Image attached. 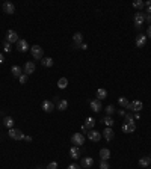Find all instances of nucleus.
I'll return each instance as SVG.
<instances>
[{"instance_id":"nucleus-1","label":"nucleus","mask_w":151,"mask_h":169,"mask_svg":"<svg viewBox=\"0 0 151 169\" xmlns=\"http://www.w3.org/2000/svg\"><path fill=\"white\" fill-rule=\"evenodd\" d=\"M30 55L35 60H41L44 58V50L40 45H33V47H30Z\"/></svg>"},{"instance_id":"nucleus-2","label":"nucleus","mask_w":151,"mask_h":169,"mask_svg":"<svg viewBox=\"0 0 151 169\" xmlns=\"http://www.w3.org/2000/svg\"><path fill=\"white\" fill-rule=\"evenodd\" d=\"M8 134H9L11 139H15V140H23L24 139V133L21 132V130H18V128H9Z\"/></svg>"},{"instance_id":"nucleus-3","label":"nucleus","mask_w":151,"mask_h":169,"mask_svg":"<svg viewBox=\"0 0 151 169\" xmlns=\"http://www.w3.org/2000/svg\"><path fill=\"white\" fill-rule=\"evenodd\" d=\"M71 142H73L74 147H80V145L85 144V136H83L82 133H74V134L71 136Z\"/></svg>"},{"instance_id":"nucleus-4","label":"nucleus","mask_w":151,"mask_h":169,"mask_svg":"<svg viewBox=\"0 0 151 169\" xmlns=\"http://www.w3.org/2000/svg\"><path fill=\"white\" fill-rule=\"evenodd\" d=\"M133 20H134V27L136 29H141L144 21H145V14H144V12H136Z\"/></svg>"},{"instance_id":"nucleus-5","label":"nucleus","mask_w":151,"mask_h":169,"mask_svg":"<svg viewBox=\"0 0 151 169\" xmlns=\"http://www.w3.org/2000/svg\"><path fill=\"white\" fill-rule=\"evenodd\" d=\"M6 41L9 44H17L18 42V35L15 30H8L6 32Z\"/></svg>"},{"instance_id":"nucleus-6","label":"nucleus","mask_w":151,"mask_h":169,"mask_svg":"<svg viewBox=\"0 0 151 169\" xmlns=\"http://www.w3.org/2000/svg\"><path fill=\"white\" fill-rule=\"evenodd\" d=\"M41 109L45 112V113H52L55 110V104H53V101H50V100H44L42 101V104H41Z\"/></svg>"},{"instance_id":"nucleus-7","label":"nucleus","mask_w":151,"mask_h":169,"mask_svg":"<svg viewBox=\"0 0 151 169\" xmlns=\"http://www.w3.org/2000/svg\"><path fill=\"white\" fill-rule=\"evenodd\" d=\"M73 41H74L73 48H79V47L83 44V35H82L80 32H76V33H74V36H73Z\"/></svg>"},{"instance_id":"nucleus-8","label":"nucleus","mask_w":151,"mask_h":169,"mask_svg":"<svg viewBox=\"0 0 151 169\" xmlns=\"http://www.w3.org/2000/svg\"><path fill=\"white\" fill-rule=\"evenodd\" d=\"M2 9H3L5 14L11 15V14H14V12H15V5H14V3H11V2H5L3 6H2Z\"/></svg>"},{"instance_id":"nucleus-9","label":"nucleus","mask_w":151,"mask_h":169,"mask_svg":"<svg viewBox=\"0 0 151 169\" xmlns=\"http://www.w3.org/2000/svg\"><path fill=\"white\" fill-rule=\"evenodd\" d=\"M17 50L21 51V53H26L27 50H30V47H29V44H27L26 40H18V42H17Z\"/></svg>"},{"instance_id":"nucleus-10","label":"nucleus","mask_w":151,"mask_h":169,"mask_svg":"<svg viewBox=\"0 0 151 169\" xmlns=\"http://www.w3.org/2000/svg\"><path fill=\"white\" fill-rule=\"evenodd\" d=\"M100 137H101V133L97 132V130H91V132H88V139L92 140V142H98Z\"/></svg>"},{"instance_id":"nucleus-11","label":"nucleus","mask_w":151,"mask_h":169,"mask_svg":"<svg viewBox=\"0 0 151 169\" xmlns=\"http://www.w3.org/2000/svg\"><path fill=\"white\" fill-rule=\"evenodd\" d=\"M145 42H147V35H144V33H139V35L136 36V47L142 48V47L145 45Z\"/></svg>"},{"instance_id":"nucleus-12","label":"nucleus","mask_w":151,"mask_h":169,"mask_svg":"<svg viewBox=\"0 0 151 169\" xmlns=\"http://www.w3.org/2000/svg\"><path fill=\"white\" fill-rule=\"evenodd\" d=\"M121 128H122V132H124V133H133L134 130H136V124H134V122H130V124L124 122Z\"/></svg>"},{"instance_id":"nucleus-13","label":"nucleus","mask_w":151,"mask_h":169,"mask_svg":"<svg viewBox=\"0 0 151 169\" xmlns=\"http://www.w3.org/2000/svg\"><path fill=\"white\" fill-rule=\"evenodd\" d=\"M89 106H91V109H92L95 113H98L100 110L103 109V106H101V101H100V100H92V101L89 103Z\"/></svg>"},{"instance_id":"nucleus-14","label":"nucleus","mask_w":151,"mask_h":169,"mask_svg":"<svg viewBox=\"0 0 151 169\" xmlns=\"http://www.w3.org/2000/svg\"><path fill=\"white\" fill-rule=\"evenodd\" d=\"M35 63L33 62H26V65H24V74H33L35 73Z\"/></svg>"},{"instance_id":"nucleus-15","label":"nucleus","mask_w":151,"mask_h":169,"mask_svg":"<svg viewBox=\"0 0 151 169\" xmlns=\"http://www.w3.org/2000/svg\"><path fill=\"white\" fill-rule=\"evenodd\" d=\"M92 165H94V159H92V157H83V159H82V168L89 169Z\"/></svg>"},{"instance_id":"nucleus-16","label":"nucleus","mask_w":151,"mask_h":169,"mask_svg":"<svg viewBox=\"0 0 151 169\" xmlns=\"http://www.w3.org/2000/svg\"><path fill=\"white\" fill-rule=\"evenodd\" d=\"M103 136H104V139L106 140H112L113 139V136H115V134H113V130L110 128V127H107V128H104V132H103Z\"/></svg>"},{"instance_id":"nucleus-17","label":"nucleus","mask_w":151,"mask_h":169,"mask_svg":"<svg viewBox=\"0 0 151 169\" xmlns=\"http://www.w3.org/2000/svg\"><path fill=\"white\" fill-rule=\"evenodd\" d=\"M97 100H100V101H101V100H104V98H107V91L104 89V88H100L98 91H97Z\"/></svg>"},{"instance_id":"nucleus-18","label":"nucleus","mask_w":151,"mask_h":169,"mask_svg":"<svg viewBox=\"0 0 151 169\" xmlns=\"http://www.w3.org/2000/svg\"><path fill=\"white\" fill-rule=\"evenodd\" d=\"M100 157H101V160H109L110 159V151L107 150V148H101L100 150Z\"/></svg>"},{"instance_id":"nucleus-19","label":"nucleus","mask_w":151,"mask_h":169,"mask_svg":"<svg viewBox=\"0 0 151 169\" xmlns=\"http://www.w3.org/2000/svg\"><path fill=\"white\" fill-rule=\"evenodd\" d=\"M132 106H133V112H136V113H139V112L142 110V107H144L142 101H137V100L132 103Z\"/></svg>"},{"instance_id":"nucleus-20","label":"nucleus","mask_w":151,"mask_h":169,"mask_svg":"<svg viewBox=\"0 0 151 169\" xmlns=\"http://www.w3.org/2000/svg\"><path fill=\"white\" fill-rule=\"evenodd\" d=\"M151 165V157H141V160H139V166L141 168H148Z\"/></svg>"},{"instance_id":"nucleus-21","label":"nucleus","mask_w":151,"mask_h":169,"mask_svg":"<svg viewBox=\"0 0 151 169\" xmlns=\"http://www.w3.org/2000/svg\"><path fill=\"white\" fill-rule=\"evenodd\" d=\"M79 155H80L79 148H77V147H71V150H70V157L76 160V159H79Z\"/></svg>"},{"instance_id":"nucleus-22","label":"nucleus","mask_w":151,"mask_h":169,"mask_svg":"<svg viewBox=\"0 0 151 169\" xmlns=\"http://www.w3.org/2000/svg\"><path fill=\"white\" fill-rule=\"evenodd\" d=\"M3 125L8 127V128H14V119L11 116H5L3 118Z\"/></svg>"},{"instance_id":"nucleus-23","label":"nucleus","mask_w":151,"mask_h":169,"mask_svg":"<svg viewBox=\"0 0 151 169\" xmlns=\"http://www.w3.org/2000/svg\"><path fill=\"white\" fill-rule=\"evenodd\" d=\"M41 63H42V67L50 68V67H53V59L52 58H42L41 59Z\"/></svg>"},{"instance_id":"nucleus-24","label":"nucleus","mask_w":151,"mask_h":169,"mask_svg":"<svg viewBox=\"0 0 151 169\" xmlns=\"http://www.w3.org/2000/svg\"><path fill=\"white\" fill-rule=\"evenodd\" d=\"M11 71H12V74H14V77H20V76H23V70L18 67V65H14V67L11 68Z\"/></svg>"},{"instance_id":"nucleus-25","label":"nucleus","mask_w":151,"mask_h":169,"mask_svg":"<svg viewBox=\"0 0 151 169\" xmlns=\"http://www.w3.org/2000/svg\"><path fill=\"white\" fill-rule=\"evenodd\" d=\"M94 125H95V119L92 118V116H88L86 121H85V127L86 128H94Z\"/></svg>"},{"instance_id":"nucleus-26","label":"nucleus","mask_w":151,"mask_h":169,"mask_svg":"<svg viewBox=\"0 0 151 169\" xmlns=\"http://www.w3.org/2000/svg\"><path fill=\"white\" fill-rule=\"evenodd\" d=\"M68 86V79H65V77H62V79L58 80V88L59 89H65Z\"/></svg>"},{"instance_id":"nucleus-27","label":"nucleus","mask_w":151,"mask_h":169,"mask_svg":"<svg viewBox=\"0 0 151 169\" xmlns=\"http://www.w3.org/2000/svg\"><path fill=\"white\" fill-rule=\"evenodd\" d=\"M67 107H68V101H67V100H60V101L58 103V109H59V110L64 112V110H67Z\"/></svg>"},{"instance_id":"nucleus-28","label":"nucleus","mask_w":151,"mask_h":169,"mask_svg":"<svg viewBox=\"0 0 151 169\" xmlns=\"http://www.w3.org/2000/svg\"><path fill=\"white\" fill-rule=\"evenodd\" d=\"M118 104L124 109V107L129 106V101H127V98H125V97H119V98H118Z\"/></svg>"},{"instance_id":"nucleus-29","label":"nucleus","mask_w":151,"mask_h":169,"mask_svg":"<svg viewBox=\"0 0 151 169\" xmlns=\"http://www.w3.org/2000/svg\"><path fill=\"white\" fill-rule=\"evenodd\" d=\"M145 6V3L142 2V0H136V2H133V8L134 9H142Z\"/></svg>"},{"instance_id":"nucleus-30","label":"nucleus","mask_w":151,"mask_h":169,"mask_svg":"<svg viewBox=\"0 0 151 169\" xmlns=\"http://www.w3.org/2000/svg\"><path fill=\"white\" fill-rule=\"evenodd\" d=\"M103 122H104L107 127H112V125H113V119H112V116H104V118H103Z\"/></svg>"},{"instance_id":"nucleus-31","label":"nucleus","mask_w":151,"mask_h":169,"mask_svg":"<svg viewBox=\"0 0 151 169\" xmlns=\"http://www.w3.org/2000/svg\"><path fill=\"white\" fill-rule=\"evenodd\" d=\"M125 122L130 124V122H134V116L132 113H125Z\"/></svg>"},{"instance_id":"nucleus-32","label":"nucleus","mask_w":151,"mask_h":169,"mask_svg":"<svg viewBox=\"0 0 151 169\" xmlns=\"http://www.w3.org/2000/svg\"><path fill=\"white\" fill-rule=\"evenodd\" d=\"M145 12L148 15H151V0H148V2L145 3Z\"/></svg>"},{"instance_id":"nucleus-33","label":"nucleus","mask_w":151,"mask_h":169,"mask_svg":"<svg viewBox=\"0 0 151 169\" xmlns=\"http://www.w3.org/2000/svg\"><path fill=\"white\" fill-rule=\"evenodd\" d=\"M113 112H115V107H113L112 104H109V106L106 107V113H107V116H110Z\"/></svg>"},{"instance_id":"nucleus-34","label":"nucleus","mask_w":151,"mask_h":169,"mask_svg":"<svg viewBox=\"0 0 151 169\" xmlns=\"http://www.w3.org/2000/svg\"><path fill=\"white\" fill-rule=\"evenodd\" d=\"M100 169H110V166H109V163L106 160H101V163H100Z\"/></svg>"},{"instance_id":"nucleus-35","label":"nucleus","mask_w":151,"mask_h":169,"mask_svg":"<svg viewBox=\"0 0 151 169\" xmlns=\"http://www.w3.org/2000/svg\"><path fill=\"white\" fill-rule=\"evenodd\" d=\"M18 80H20V83H21V85H24V83L27 82V74H23V76H20V77H18Z\"/></svg>"},{"instance_id":"nucleus-36","label":"nucleus","mask_w":151,"mask_h":169,"mask_svg":"<svg viewBox=\"0 0 151 169\" xmlns=\"http://www.w3.org/2000/svg\"><path fill=\"white\" fill-rule=\"evenodd\" d=\"M45 169H58V163H56V162H52V163H48Z\"/></svg>"},{"instance_id":"nucleus-37","label":"nucleus","mask_w":151,"mask_h":169,"mask_svg":"<svg viewBox=\"0 0 151 169\" xmlns=\"http://www.w3.org/2000/svg\"><path fill=\"white\" fill-rule=\"evenodd\" d=\"M68 169H82V166H79V165L73 163V165H70V166H68Z\"/></svg>"},{"instance_id":"nucleus-38","label":"nucleus","mask_w":151,"mask_h":169,"mask_svg":"<svg viewBox=\"0 0 151 169\" xmlns=\"http://www.w3.org/2000/svg\"><path fill=\"white\" fill-rule=\"evenodd\" d=\"M5 51H11V44L8 41H5Z\"/></svg>"},{"instance_id":"nucleus-39","label":"nucleus","mask_w":151,"mask_h":169,"mask_svg":"<svg viewBox=\"0 0 151 169\" xmlns=\"http://www.w3.org/2000/svg\"><path fill=\"white\" fill-rule=\"evenodd\" d=\"M147 38L151 40V26H148V29H147Z\"/></svg>"},{"instance_id":"nucleus-40","label":"nucleus","mask_w":151,"mask_h":169,"mask_svg":"<svg viewBox=\"0 0 151 169\" xmlns=\"http://www.w3.org/2000/svg\"><path fill=\"white\" fill-rule=\"evenodd\" d=\"M145 20H147L148 23H151V15H148V14H145Z\"/></svg>"},{"instance_id":"nucleus-41","label":"nucleus","mask_w":151,"mask_h":169,"mask_svg":"<svg viewBox=\"0 0 151 169\" xmlns=\"http://www.w3.org/2000/svg\"><path fill=\"white\" fill-rule=\"evenodd\" d=\"M24 140H26V142H32V137L30 136H24Z\"/></svg>"},{"instance_id":"nucleus-42","label":"nucleus","mask_w":151,"mask_h":169,"mask_svg":"<svg viewBox=\"0 0 151 169\" xmlns=\"http://www.w3.org/2000/svg\"><path fill=\"white\" fill-rule=\"evenodd\" d=\"M5 62V58H3V53H0V63Z\"/></svg>"},{"instance_id":"nucleus-43","label":"nucleus","mask_w":151,"mask_h":169,"mask_svg":"<svg viewBox=\"0 0 151 169\" xmlns=\"http://www.w3.org/2000/svg\"><path fill=\"white\" fill-rule=\"evenodd\" d=\"M79 48H82V50H86V48H88V45H86V44H85V42H83V44H82V45H80V47H79Z\"/></svg>"},{"instance_id":"nucleus-44","label":"nucleus","mask_w":151,"mask_h":169,"mask_svg":"<svg viewBox=\"0 0 151 169\" xmlns=\"http://www.w3.org/2000/svg\"><path fill=\"white\" fill-rule=\"evenodd\" d=\"M125 109H130V110L133 112V106H132V103H129V106H127V107H125Z\"/></svg>"},{"instance_id":"nucleus-45","label":"nucleus","mask_w":151,"mask_h":169,"mask_svg":"<svg viewBox=\"0 0 151 169\" xmlns=\"http://www.w3.org/2000/svg\"><path fill=\"white\" fill-rule=\"evenodd\" d=\"M36 169H42V168H36Z\"/></svg>"},{"instance_id":"nucleus-46","label":"nucleus","mask_w":151,"mask_h":169,"mask_svg":"<svg viewBox=\"0 0 151 169\" xmlns=\"http://www.w3.org/2000/svg\"><path fill=\"white\" fill-rule=\"evenodd\" d=\"M147 169H150V168H147Z\"/></svg>"}]
</instances>
